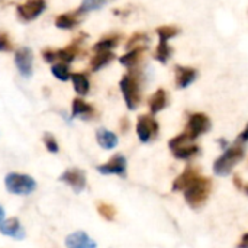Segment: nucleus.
Segmentation results:
<instances>
[{
	"label": "nucleus",
	"instance_id": "b1692460",
	"mask_svg": "<svg viewBox=\"0 0 248 248\" xmlns=\"http://www.w3.org/2000/svg\"><path fill=\"white\" fill-rule=\"evenodd\" d=\"M122 36L118 33H109L103 38H100L94 45H93V51L94 52H102V51H112L113 48H116L121 42Z\"/></svg>",
	"mask_w": 248,
	"mask_h": 248
},
{
	"label": "nucleus",
	"instance_id": "0eeeda50",
	"mask_svg": "<svg viewBox=\"0 0 248 248\" xmlns=\"http://www.w3.org/2000/svg\"><path fill=\"white\" fill-rule=\"evenodd\" d=\"M137 137L142 144H148L150 141L155 140L160 131V125L157 122V119L154 118V115L151 113H144L140 115L137 119Z\"/></svg>",
	"mask_w": 248,
	"mask_h": 248
},
{
	"label": "nucleus",
	"instance_id": "cd10ccee",
	"mask_svg": "<svg viewBox=\"0 0 248 248\" xmlns=\"http://www.w3.org/2000/svg\"><path fill=\"white\" fill-rule=\"evenodd\" d=\"M112 0H81L78 9L76 10L80 16L84 15V13H89V12H94V10H99L102 7H105L108 3H110Z\"/></svg>",
	"mask_w": 248,
	"mask_h": 248
},
{
	"label": "nucleus",
	"instance_id": "4be33fe9",
	"mask_svg": "<svg viewBox=\"0 0 248 248\" xmlns=\"http://www.w3.org/2000/svg\"><path fill=\"white\" fill-rule=\"evenodd\" d=\"M116 58V55L112 51H102V52H94V55L90 60V70L93 73L100 71L102 68L108 67L113 60Z\"/></svg>",
	"mask_w": 248,
	"mask_h": 248
},
{
	"label": "nucleus",
	"instance_id": "2f4dec72",
	"mask_svg": "<svg viewBox=\"0 0 248 248\" xmlns=\"http://www.w3.org/2000/svg\"><path fill=\"white\" fill-rule=\"evenodd\" d=\"M13 42L6 31H0V52H12Z\"/></svg>",
	"mask_w": 248,
	"mask_h": 248
},
{
	"label": "nucleus",
	"instance_id": "5701e85b",
	"mask_svg": "<svg viewBox=\"0 0 248 248\" xmlns=\"http://www.w3.org/2000/svg\"><path fill=\"white\" fill-rule=\"evenodd\" d=\"M70 80L73 83L74 92L80 97H84V96L89 94V92H90V80H89L86 73H71Z\"/></svg>",
	"mask_w": 248,
	"mask_h": 248
},
{
	"label": "nucleus",
	"instance_id": "393cba45",
	"mask_svg": "<svg viewBox=\"0 0 248 248\" xmlns=\"http://www.w3.org/2000/svg\"><path fill=\"white\" fill-rule=\"evenodd\" d=\"M173 54H174V49L169 42L158 41V45L154 51V60L158 61L160 64H167L171 60Z\"/></svg>",
	"mask_w": 248,
	"mask_h": 248
},
{
	"label": "nucleus",
	"instance_id": "aec40b11",
	"mask_svg": "<svg viewBox=\"0 0 248 248\" xmlns=\"http://www.w3.org/2000/svg\"><path fill=\"white\" fill-rule=\"evenodd\" d=\"M96 141L99 144L100 148L103 150H113L118 147V142H119V138L115 132H112L110 129H106V128H99L96 131Z\"/></svg>",
	"mask_w": 248,
	"mask_h": 248
},
{
	"label": "nucleus",
	"instance_id": "9d476101",
	"mask_svg": "<svg viewBox=\"0 0 248 248\" xmlns=\"http://www.w3.org/2000/svg\"><path fill=\"white\" fill-rule=\"evenodd\" d=\"M46 9L45 0H28L16 7V15L22 22H32L38 19Z\"/></svg>",
	"mask_w": 248,
	"mask_h": 248
},
{
	"label": "nucleus",
	"instance_id": "4c0bfd02",
	"mask_svg": "<svg viewBox=\"0 0 248 248\" xmlns=\"http://www.w3.org/2000/svg\"><path fill=\"white\" fill-rule=\"evenodd\" d=\"M4 215H6V212H4V208L0 205V224L4 221Z\"/></svg>",
	"mask_w": 248,
	"mask_h": 248
},
{
	"label": "nucleus",
	"instance_id": "423d86ee",
	"mask_svg": "<svg viewBox=\"0 0 248 248\" xmlns=\"http://www.w3.org/2000/svg\"><path fill=\"white\" fill-rule=\"evenodd\" d=\"M4 186L9 193L17 196H28L36 190V182L32 176L23 173H9L4 177Z\"/></svg>",
	"mask_w": 248,
	"mask_h": 248
},
{
	"label": "nucleus",
	"instance_id": "58836bf2",
	"mask_svg": "<svg viewBox=\"0 0 248 248\" xmlns=\"http://www.w3.org/2000/svg\"><path fill=\"white\" fill-rule=\"evenodd\" d=\"M243 190H244V192L248 195V185H244V186H243Z\"/></svg>",
	"mask_w": 248,
	"mask_h": 248
},
{
	"label": "nucleus",
	"instance_id": "f704fd0d",
	"mask_svg": "<svg viewBox=\"0 0 248 248\" xmlns=\"http://www.w3.org/2000/svg\"><path fill=\"white\" fill-rule=\"evenodd\" d=\"M121 129H122V132H126L129 129V119L128 118L121 119Z\"/></svg>",
	"mask_w": 248,
	"mask_h": 248
},
{
	"label": "nucleus",
	"instance_id": "2eb2a0df",
	"mask_svg": "<svg viewBox=\"0 0 248 248\" xmlns=\"http://www.w3.org/2000/svg\"><path fill=\"white\" fill-rule=\"evenodd\" d=\"M65 248H97V243L84 231H76L67 235Z\"/></svg>",
	"mask_w": 248,
	"mask_h": 248
},
{
	"label": "nucleus",
	"instance_id": "a878e982",
	"mask_svg": "<svg viewBox=\"0 0 248 248\" xmlns=\"http://www.w3.org/2000/svg\"><path fill=\"white\" fill-rule=\"evenodd\" d=\"M180 32H182V29L179 26H176V25H161V26H158L155 29L158 41H163V42H170Z\"/></svg>",
	"mask_w": 248,
	"mask_h": 248
},
{
	"label": "nucleus",
	"instance_id": "9b49d317",
	"mask_svg": "<svg viewBox=\"0 0 248 248\" xmlns=\"http://www.w3.org/2000/svg\"><path fill=\"white\" fill-rule=\"evenodd\" d=\"M60 182H62L67 186H70L76 193H81L86 189L87 177H86V173L83 170L73 167V169H67L65 171L61 173Z\"/></svg>",
	"mask_w": 248,
	"mask_h": 248
},
{
	"label": "nucleus",
	"instance_id": "6e6552de",
	"mask_svg": "<svg viewBox=\"0 0 248 248\" xmlns=\"http://www.w3.org/2000/svg\"><path fill=\"white\" fill-rule=\"evenodd\" d=\"M211 128H212L211 118L206 113H203V112H195V113H190L189 115L185 132L195 141L201 135L209 132Z\"/></svg>",
	"mask_w": 248,
	"mask_h": 248
},
{
	"label": "nucleus",
	"instance_id": "39448f33",
	"mask_svg": "<svg viewBox=\"0 0 248 248\" xmlns=\"http://www.w3.org/2000/svg\"><path fill=\"white\" fill-rule=\"evenodd\" d=\"M169 150L177 160H190L201 154V147L186 134L182 132L169 141Z\"/></svg>",
	"mask_w": 248,
	"mask_h": 248
},
{
	"label": "nucleus",
	"instance_id": "ddd939ff",
	"mask_svg": "<svg viewBox=\"0 0 248 248\" xmlns=\"http://www.w3.org/2000/svg\"><path fill=\"white\" fill-rule=\"evenodd\" d=\"M199 77V71L195 67L190 65H182L177 64L174 65V83L177 89H187L192 86Z\"/></svg>",
	"mask_w": 248,
	"mask_h": 248
},
{
	"label": "nucleus",
	"instance_id": "412c9836",
	"mask_svg": "<svg viewBox=\"0 0 248 248\" xmlns=\"http://www.w3.org/2000/svg\"><path fill=\"white\" fill-rule=\"evenodd\" d=\"M80 15L77 12H67V13H61L55 17L54 25L58 29L62 31H73L76 26L80 25Z\"/></svg>",
	"mask_w": 248,
	"mask_h": 248
},
{
	"label": "nucleus",
	"instance_id": "4468645a",
	"mask_svg": "<svg viewBox=\"0 0 248 248\" xmlns=\"http://www.w3.org/2000/svg\"><path fill=\"white\" fill-rule=\"evenodd\" d=\"M0 234H3L6 237H10L13 240H19V241L25 238L23 225L20 224L19 218H16V217L9 218V219H4L0 224Z\"/></svg>",
	"mask_w": 248,
	"mask_h": 248
},
{
	"label": "nucleus",
	"instance_id": "7ed1b4c3",
	"mask_svg": "<svg viewBox=\"0 0 248 248\" xmlns=\"http://www.w3.org/2000/svg\"><path fill=\"white\" fill-rule=\"evenodd\" d=\"M212 192V182L209 177L198 176L185 190V201L192 209H199L205 205Z\"/></svg>",
	"mask_w": 248,
	"mask_h": 248
},
{
	"label": "nucleus",
	"instance_id": "e433bc0d",
	"mask_svg": "<svg viewBox=\"0 0 248 248\" xmlns=\"http://www.w3.org/2000/svg\"><path fill=\"white\" fill-rule=\"evenodd\" d=\"M218 142H219V145H221L224 150H227V148H228V141H227L225 138H219V141H218Z\"/></svg>",
	"mask_w": 248,
	"mask_h": 248
},
{
	"label": "nucleus",
	"instance_id": "f03ea898",
	"mask_svg": "<svg viewBox=\"0 0 248 248\" xmlns=\"http://www.w3.org/2000/svg\"><path fill=\"white\" fill-rule=\"evenodd\" d=\"M87 38L86 33H80L71 44H68L64 48L60 49H52V48H46L42 51V58L45 62L49 64H55V62H65L70 64L73 62L77 57H80L83 54V42Z\"/></svg>",
	"mask_w": 248,
	"mask_h": 248
},
{
	"label": "nucleus",
	"instance_id": "6ab92c4d",
	"mask_svg": "<svg viewBox=\"0 0 248 248\" xmlns=\"http://www.w3.org/2000/svg\"><path fill=\"white\" fill-rule=\"evenodd\" d=\"M169 105V94L164 89H157L148 99V108L151 115H157Z\"/></svg>",
	"mask_w": 248,
	"mask_h": 248
},
{
	"label": "nucleus",
	"instance_id": "72a5a7b5",
	"mask_svg": "<svg viewBox=\"0 0 248 248\" xmlns=\"http://www.w3.org/2000/svg\"><path fill=\"white\" fill-rule=\"evenodd\" d=\"M237 248H248V232L241 237V240H240V243H238Z\"/></svg>",
	"mask_w": 248,
	"mask_h": 248
},
{
	"label": "nucleus",
	"instance_id": "7c9ffc66",
	"mask_svg": "<svg viewBox=\"0 0 248 248\" xmlns=\"http://www.w3.org/2000/svg\"><path fill=\"white\" fill-rule=\"evenodd\" d=\"M42 141H44V145L46 148V151H49L51 154H57L60 151V147H58V142L55 140V137L49 132H45L44 137H42Z\"/></svg>",
	"mask_w": 248,
	"mask_h": 248
},
{
	"label": "nucleus",
	"instance_id": "473e14b6",
	"mask_svg": "<svg viewBox=\"0 0 248 248\" xmlns=\"http://www.w3.org/2000/svg\"><path fill=\"white\" fill-rule=\"evenodd\" d=\"M235 142H238V144H244L246 145V142H248V122L247 125H246V128L243 129V132L238 135V138H237V141Z\"/></svg>",
	"mask_w": 248,
	"mask_h": 248
},
{
	"label": "nucleus",
	"instance_id": "a211bd4d",
	"mask_svg": "<svg viewBox=\"0 0 248 248\" xmlns=\"http://www.w3.org/2000/svg\"><path fill=\"white\" fill-rule=\"evenodd\" d=\"M198 176H199L198 169L196 167H192V166H187L185 169V171L174 179L173 186H171V190L173 192H183Z\"/></svg>",
	"mask_w": 248,
	"mask_h": 248
},
{
	"label": "nucleus",
	"instance_id": "f257e3e1",
	"mask_svg": "<svg viewBox=\"0 0 248 248\" xmlns=\"http://www.w3.org/2000/svg\"><path fill=\"white\" fill-rule=\"evenodd\" d=\"M119 89L126 108L129 110H135L142 100V73L140 68L128 70L119 81Z\"/></svg>",
	"mask_w": 248,
	"mask_h": 248
},
{
	"label": "nucleus",
	"instance_id": "c85d7f7f",
	"mask_svg": "<svg viewBox=\"0 0 248 248\" xmlns=\"http://www.w3.org/2000/svg\"><path fill=\"white\" fill-rule=\"evenodd\" d=\"M51 73H52V76L57 78V80H60V81H68L70 80V77H71V71H70V65L68 64H65V62H55V64H52V67H51Z\"/></svg>",
	"mask_w": 248,
	"mask_h": 248
},
{
	"label": "nucleus",
	"instance_id": "1a4fd4ad",
	"mask_svg": "<svg viewBox=\"0 0 248 248\" xmlns=\"http://www.w3.org/2000/svg\"><path fill=\"white\" fill-rule=\"evenodd\" d=\"M15 65L23 78H31L33 74V51L29 46H19L13 57Z\"/></svg>",
	"mask_w": 248,
	"mask_h": 248
},
{
	"label": "nucleus",
	"instance_id": "c9c22d12",
	"mask_svg": "<svg viewBox=\"0 0 248 248\" xmlns=\"http://www.w3.org/2000/svg\"><path fill=\"white\" fill-rule=\"evenodd\" d=\"M234 185H235V187H237L238 190H243L244 183H243V180H241V177H240L238 174H235V176H234Z\"/></svg>",
	"mask_w": 248,
	"mask_h": 248
},
{
	"label": "nucleus",
	"instance_id": "c756f323",
	"mask_svg": "<svg viewBox=\"0 0 248 248\" xmlns=\"http://www.w3.org/2000/svg\"><path fill=\"white\" fill-rule=\"evenodd\" d=\"M96 208H97V214H99L105 221L112 222V221L116 218V209H115V206H112L110 203L99 202Z\"/></svg>",
	"mask_w": 248,
	"mask_h": 248
},
{
	"label": "nucleus",
	"instance_id": "dca6fc26",
	"mask_svg": "<svg viewBox=\"0 0 248 248\" xmlns=\"http://www.w3.org/2000/svg\"><path fill=\"white\" fill-rule=\"evenodd\" d=\"M148 49V46H140V48H134V49H128L124 55L119 57V62L126 67L128 70H134V68H138L142 58H144V54L145 51Z\"/></svg>",
	"mask_w": 248,
	"mask_h": 248
},
{
	"label": "nucleus",
	"instance_id": "f8f14e48",
	"mask_svg": "<svg viewBox=\"0 0 248 248\" xmlns=\"http://www.w3.org/2000/svg\"><path fill=\"white\" fill-rule=\"evenodd\" d=\"M126 169H128V161L124 154H115L108 163L99 164L96 167V170L103 176L115 174V176H122V177H125Z\"/></svg>",
	"mask_w": 248,
	"mask_h": 248
},
{
	"label": "nucleus",
	"instance_id": "f3484780",
	"mask_svg": "<svg viewBox=\"0 0 248 248\" xmlns=\"http://www.w3.org/2000/svg\"><path fill=\"white\" fill-rule=\"evenodd\" d=\"M94 116V108L83 100V97H76L71 103V118H78L83 121H89Z\"/></svg>",
	"mask_w": 248,
	"mask_h": 248
},
{
	"label": "nucleus",
	"instance_id": "20e7f679",
	"mask_svg": "<svg viewBox=\"0 0 248 248\" xmlns=\"http://www.w3.org/2000/svg\"><path fill=\"white\" fill-rule=\"evenodd\" d=\"M246 155V145L235 142L234 145L228 147L221 157H218L214 163V173L219 177H225L232 173L234 167L244 158Z\"/></svg>",
	"mask_w": 248,
	"mask_h": 248
},
{
	"label": "nucleus",
	"instance_id": "bb28decb",
	"mask_svg": "<svg viewBox=\"0 0 248 248\" xmlns=\"http://www.w3.org/2000/svg\"><path fill=\"white\" fill-rule=\"evenodd\" d=\"M151 42V38L147 32H134L131 35V38L126 41V51L128 49H134V48H140V46H148V44Z\"/></svg>",
	"mask_w": 248,
	"mask_h": 248
}]
</instances>
